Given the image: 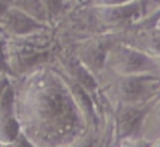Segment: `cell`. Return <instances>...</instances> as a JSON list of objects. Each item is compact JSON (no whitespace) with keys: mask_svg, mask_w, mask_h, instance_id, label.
Segmentation results:
<instances>
[{"mask_svg":"<svg viewBox=\"0 0 160 147\" xmlns=\"http://www.w3.org/2000/svg\"><path fill=\"white\" fill-rule=\"evenodd\" d=\"M157 66H159V69H160V58H159V62H157Z\"/></svg>","mask_w":160,"mask_h":147,"instance_id":"obj_1","label":"cell"}]
</instances>
